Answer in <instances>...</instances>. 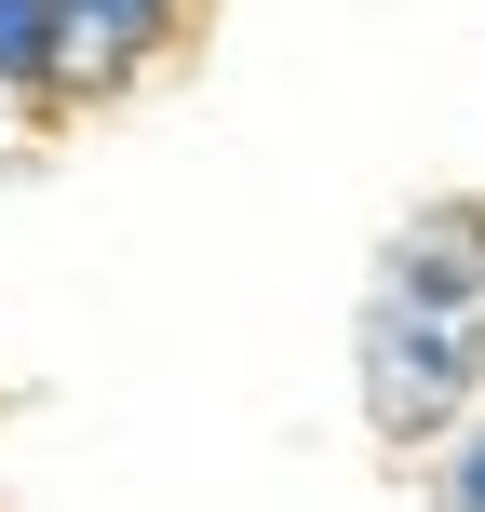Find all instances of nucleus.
<instances>
[{"mask_svg":"<svg viewBox=\"0 0 485 512\" xmlns=\"http://www.w3.org/2000/svg\"><path fill=\"white\" fill-rule=\"evenodd\" d=\"M391 297L432 310V324H485V203H432L405 243H391Z\"/></svg>","mask_w":485,"mask_h":512,"instance_id":"2","label":"nucleus"},{"mask_svg":"<svg viewBox=\"0 0 485 512\" xmlns=\"http://www.w3.org/2000/svg\"><path fill=\"white\" fill-rule=\"evenodd\" d=\"M445 499H459V512H485V432L459 445V472H445Z\"/></svg>","mask_w":485,"mask_h":512,"instance_id":"5","label":"nucleus"},{"mask_svg":"<svg viewBox=\"0 0 485 512\" xmlns=\"http://www.w3.org/2000/svg\"><path fill=\"white\" fill-rule=\"evenodd\" d=\"M459 405H472V337L432 324V310H405V297H378L364 310V418H378L391 445H418Z\"/></svg>","mask_w":485,"mask_h":512,"instance_id":"1","label":"nucleus"},{"mask_svg":"<svg viewBox=\"0 0 485 512\" xmlns=\"http://www.w3.org/2000/svg\"><path fill=\"white\" fill-rule=\"evenodd\" d=\"M54 81V0H0V95Z\"/></svg>","mask_w":485,"mask_h":512,"instance_id":"4","label":"nucleus"},{"mask_svg":"<svg viewBox=\"0 0 485 512\" xmlns=\"http://www.w3.org/2000/svg\"><path fill=\"white\" fill-rule=\"evenodd\" d=\"M176 27H189V0H54V81L68 68L122 81V68H149Z\"/></svg>","mask_w":485,"mask_h":512,"instance_id":"3","label":"nucleus"}]
</instances>
